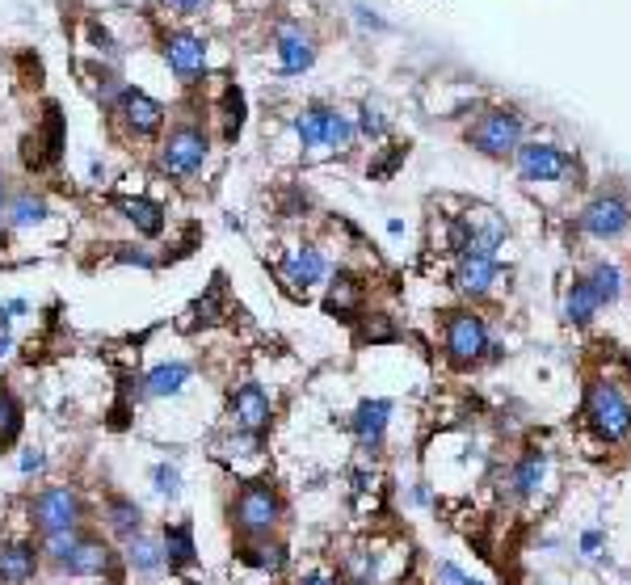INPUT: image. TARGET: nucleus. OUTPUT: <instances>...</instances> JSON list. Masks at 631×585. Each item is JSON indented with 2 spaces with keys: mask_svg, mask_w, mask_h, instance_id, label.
<instances>
[{
  "mask_svg": "<svg viewBox=\"0 0 631 585\" xmlns=\"http://www.w3.org/2000/svg\"><path fill=\"white\" fill-rule=\"evenodd\" d=\"M228 518H232V527L240 539H266L278 531V522H282V497L274 484L266 480H249V484H240L236 497H232V506H228Z\"/></svg>",
  "mask_w": 631,
  "mask_h": 585,
  "instance_id": "f257e3e1",
  "label": "nucleus"
},
{
  "mask_svg": "<svg viewBox=\"0 0 631 585\" xmlns=\"http://www.w3.org/2000/svg\"><path fill=\"white\" fill-rule=\"evenodd\" d=\"M30 527L38 535H59V531H80L85 527V497L76 484H47L30 497Z\"/></svg>",
  "mask_w": 631,
  "mask_h": 585,
  "instance_id": "f03ea898",
  "label": "nucleus"
},
{
  "mask_svg": "<svg viewBox=\"0 0 631 585\" xmlns=\"http://www.w3.org/2000/svg\"><path fill=\"white\" fill-rule=\"evenodd\" d=\"M585 417H589V426L598 430L602 442H623L631 434V400L623 396L619 383H610V379H598L594 388H589Z\"/></svg>",
  "mask_w": 631,
  "mask_h": 585,
  "instance_id": "7ed1b4c3",
  "label": "nucleus"
},
{
  "mask_svg": "<svg viewBox=\"0 0 631 585\" xmlns=\"http://www.w3.org/2000/svg\"><path fill=\"white\" fill-rule=\"evenodd\" d=\"M442 346H446V358L455 362V367H472V362L484 358L488 346V325L476 316V312H451L442 325Z\"/></svg>",
  "mask_w": 631,
  "mask_h": 585,
  "instance_id": "20e7f679",
  "label": "nucleus"
},
{
  "mask_svg": "<svg viewBox=\"0 0 631 585\" xmlns=\"http://www.w3.org/2000/svg\"><path fill=\"white\" fill-rule=\"evenodd\" d=\"M211 156V139L202 127H177L160 144V169L169 177H194Z\"/></svg>",
  "mask_w": 631,
  "mask_h": 585,
  "instance_id": "39448f33",
  "label": "nucleus"
},
{
  "mask_svg": "<svg viewBox=\"0 0 631 585\" xmlns=\"http://www.w3.org/2000/svg\"><path fill=\"white\" fill-rule=\"evenodd\" d=\"M467 144L484 156H510L522 148V118L514 110H488L480 123L467 131Z\"/></svg>",
  "mask_w": 631,
  "mask_h": 585,
  "instance_id": "423d86ee",
  "label": "nucleus"
},
{
  "mask_svg": "<svg viewBox=\"0 0 631 585\" xmlns=\"http://www.w3.org/2000/svg\"><path fill=\"white\" fill-rule=\"evenodd\" d=\"M114 560H118L114 548L101 535H80L76 548L55 560V569L64 577H101V573L114 569Z\"/></svg>",
  "mask_w": 631,
  "mask_h": 585,
  "instance_id": "0eeeda50",
  "label": "nucleus"
},
{
  "mask_svg": "<svg viewBox=\"0 0 631 585\" xmlns=\"http://www.w3.org/2000/svg\"><path fill=\"white\" fill-rule=\"evenodd\" d=\"M627 224H631V207H627V198H619V194H598L594 203L581 211V228L589 236H598V240L623 236Z\"/></svg>",
  "mask_w": 631,
  "mask_h": 585,
  "instance_id": "6e6552de",
  "label": "nucleus"
},
{
  "mask_svg": "<svg viewBox=\"0 0 631 585\" xmlns=\"http://www.w3.org/2000/svg\"><path fill=\"white\" fill-rule=\"evenodd\" d=\"M270 392L261 388V383H240L232 392V426L236 430H249V434H261L270 426Z\"/></svg>",
  "mask_w": 631,
  "mask_h": 585,
  "instance_id": "1a4fd4ad",
  "label": "nucleus"
},
{
  "mask_svg": "<svg viewBox=\"0 0 631 585\" xmlns=\"http://www.w3.org/2000/svg\"><path fill=\"white\" fill-rule=\"evenodd\" d=\"M568 169L573 165H568V156L556 144H522L518 148V173H522V181H531V186H539V181H556Z\"/></svg>",
  "mask_w": 631,
  "mask_h": 585,
  "instance_id": "9d476101",
  "label": "nucleus"
},
{
  "mask_svg": "<svg viewBox=\"0 0 631 585\" xmlns=\"http://www.w3.org/2000/svg\"><path fill=\"white\" fill-rule=\"evenodd\" d=\"M388 421H392V400H362L350 417V430L358 438L362 451H379L383 447V434H388Z\"/></svg>",
  "mask_w": 631,
  "mask_h": 585,
  "instance_id": "9b49d317",
  "label": "nucleus"
},
{
  "mask_svg": "<svg viewBox=\"0 0 631 585\" xmlns=\"http://www.w3.org/2000/svg\"><path fill=\"white\" fill-rule=\"evenodd\" d=\"M165 59H169V68L181 80H198L202 68H207V47H202V38L177 30V34L165 38Z\"/></svg>",
  "mask_w": 631,
  "mask_h": 585,
  "instance_id": "f8f14e48",
  "label": "nucleus"
},
{
  "mask_svg": "<svg viewBox=\"0 0 631 585\" xmlns=\"http://www.w3.org/2000/svg\"><path fill=\"white\" fill-rule=\"evenodd\" d=\"M38 564H43V552L34 543H0V585H26L34 581Z\"/></svg>",
  "mask_w": 631,
  "mask_h": 585,
  "instance_id": "ddd939ff",
  "label": "nucleus"
},
{
  "mask_svg": "<svg viewBox=\"0 0 631 585\" xmlns=\"http://www.w3.org/2000/svg\"><path fill=\"white\" fill-rule=\"evenodd\" d=\"M324 274H329V261L320 257V249H291L287 257H282V282H291L295 291H308L316 287V282H324Z\"/></svg>",
  "mask_w": 631,
  "mask_h": 585,
  "instance_id": "4468645a",
  "label": "nucleus"
},
{
  "mask_svg": "<svg viewBox=\"0 0 631 585\" xmlns=\"http://www.w3.org/2000/svg\"><path fill=\"white\" fill-rule=\"evenodd\" d=\"M455 291L463 295H488L501 282V270H497V261L493 257H459V266H455Z\"/></svg>",
  "mask_w": 631,
  "mask_h": 585,
  "instance_id": "2eb2a0df",
  "label": "nucleus"
},
{
  "mask_svg": "<svg viewBox=\"0 0 631 585\" xmlns=\"http://www.w3.org/2000/svg\"><path fill=\"white\" fill-rule=\"evenodd\" d=\"M122 118H127L131 135H156L160 123H165V106L152 102L148 93L127 89V93H122Z\"/></svg>",
  "mask_w": 631,
  "mask_h": 585,
  "instance_id": "dca6fc26",
  "label": "nucleus"
},
{
  "mask_svg": "<svg viewBox=\"0 0 631 585\" xmlns=\"http://www.w3.org/2000/svg\"><path fill=\"white\" fill-rule=\"evenodd\" d=\"M240 560L249 564V569H257V573L278 577L282 569H287V543L274 539V535H266V539H244V543H240Z\"/></svg>",
  "mask_w": 631,
  "mask_h": 585,
  "instance_id": "f3484780",
  "label": "nucleus"
},
{
  "mask_svg": "<svg viewBox=\"0 0 631 585\" xmlns=\"http://www.w3.org/2000/svg\"><path fill=\"white\" fill-rule=\"evenodd\" d=\"M190 383V362H160L144 375V396L165 400V396H181Z\"/></svg>",
  "mask_w": 631,
  "mask_h": 585,
  "instance_id": "a211bd4d",
  "label": "nucleus"
},
{
  "mask_svg": "<svg viewBox=\"0 0 631 585\" xmlns=\"http://www.w3.org/2000/svg\"><path fill=\"white\" fill-rule=\"evenodd\" d=\"M101 514H106V531H110L114 539H122V543L144 531V510H139L131 497H110Z\"/></svg>",
  "mask_w": 631,
  "mask_h": 585,
  "instance_id": "6ab92c4d",
  "label": "nucleus"
},
{
  "mask_svg": "<svg viewBox=\"0 0 631 585\" xmlns=\"http://www.w3.org/2000/svg\"><path fill=\"white\" fill-rule=\"evenodd\" d=\"M127 564L139 577H156L160 569H165V548H160V539H152L144 531H139L135 539H127Z\"/></svg>",
  "mask_w": 631,
  "mask_h": 585,
  "instance_id": "aec40b11",
  "label": "nucleus"
},
{
  "mask_svg": "<svg viewBox=\"0 0 631 585\" xmlns=\"http://www.w3.org/2000/svg\"><path fill=\"white\" fill-rule=\"evenodd\" d=\"M278 55H282V72H303L312 68V38L299 34V30H278Z\"/></svg>",
  "mask_w": 631,
  "mask_h": 585,
  "instance_id": "412c9836",
  "label": "nucleus"
},
{
  "mask_svg": "<svg viewBox=\"0 0 631 585\" xmlns=\"http://www.w3.org/2000/svg\"><path fill=\"white\" fill-rule=\"evenodd\" d=\"M358 308H362V291H358V282H354L350 274L333 278L329 295H324V312H333V316H341V320H354V316H358Z\"/></svg>",
  "mask_w": 631,
  "mask_h": 585,
  "instance_id": "4be33fe9",
  "label": "nucleus"
},
{
  "mask_svg": "<svg viewBox=\"0 0 631 585\" xmlns=\"http://www.w3.org/2000/svg\"><path fill=\"white\" fill-rule=\"evenodd\" d=\"M118 211L131 219L135 232L144 236H160V228H165V211H160L156 203H148V198H118Z\"/></svg>",
  "mask_w": 631,
  "mask_h": 585,
  "instance_id": "5701e85b",
  "label": "nucleus"
},
{
  "mask_svg": "<svg viewBox=\"0 0 631 585\" xmlns=\"http://www.w3.org/2000/svg\"><path fill=\"white\" fill-rule=\"evenodd\" d=\"M34 148H43L38 152V165H51V160H59V152H64V118H59V110L51 106L47 118H43V135H34L30 139V152ZM26 152V156H30Z\"/></svg>",
  "mask_w": 631,
  "mask_h": 585,
  "instance_id": "b1692460",
  "label": "nucleus"
},
{
  "mask_svg": "<svg viewBox=\"0 0 631 585\" xmlns=\"http://www.w3.org/2000/svg\"><path fill=\"white\" fill-rule=\"evenodd\" d=\"M160 548H165V564L173 569V564H190L198 556V543H194V531L186 527V522H177V527H165V535H160Z\"/></svg>",
  "mask_w": 631,
  "mask_h": 585,
  "instance_id": "393cba45",
  "label": "nucleus"
},
{
  "mask_svg": "<svg viewBox=\"0 0 631 585\" xmlns=\"http://www.w3.org/2000/svg\"><path fill=\"white\" fill-rule=\"evenodd\" d=\"M598 308H602V299L594 295V287L581 278V282H573V291L564 295V316L573 320V325H589V320L598 316Z\"/></svg>",
  "mask_w": 631,
  "mask_h": 585,
  "instance_id": "a878e982",
  "label": "nucleus"
},
{
  "mask_svg": "<svg viewBox=\"0 0 631 585\" xmlns=\"http://www.w3.org/2000/svg\"><path fill=\"white\" fill-rule=\"evenodd\" d=\"M22 434V400L0 383V447H13Z\"/></svg>",
  "mask_w": 631,
  "mask_h": 585,
  "instance_id": "bb28decb",
  "label": "nucleus"
},
{
  "mask_svg": "<svg viewBox=\"0 0 631 585\" xmlns=\"http://www.w3.org/2000/svg\"><path fill=\"white\" fill-rule=\"evenodd\" d=\"M543 455L539 451H531V455H526L522 463H518V468L510 472V489L518 493V497H531L535 489H539V480H543Z\"/></svg>",
  "mask_w": 631,
  "mask_h": 585,
  "instance_id": "cd10ccee",
  "label": "nucleus"
},
{
  "mask_svg": "<svg viewBox=\"0 0 631 585\" xmlns=\"http://www.w3.org/2000/svg\"><path fill=\"white\" fill-rule=\"evenodd\" d=\"M324 127H329V110L324 106H308L295 118V131L303 139V148H324Z\"/></svg>",
  "mask_w": 631,
  "mask_h": 585,
  "instance_id": "c85d7f7f",
  "label": "nucleus"
},
{
  "mask_svg": "<svg viewBox=\"0 0 631 585\" xmlns=\"http://www.w3.org/2000/svg\"><path fill=\"white\" fill-rule=\"evenodd\" d=\"M585 282L594 287V295L602 299V304H615L619 291H623V274H619V266H606V261H602V266H594V274H589Z\"/></svg>",
  "mask_w": 631,
  "mask_h": 585,
  "instance_id": "c756f323",
  "label": "nucleus"
},
{
  "mask_svg": "<svg viewBox=\"0 0 631 585\" xmlns=\"http://www.w3.org/2000/svg\"><path fill=\"white\" fill-rule=\"evenodd\" d=\"M43 219H47V203H43V198H34V194L13 198V207H9V224L13 228H30V224H43Z\"/></svg>",
  "mask_w": 631,
  "mask_h": 585,
  "instance_id": "7c9ffc66",
  "label": "nucleus"
},
{
  "mask_svg": "<svg viewBox=\"0 0 631 585\" xmlns=\"http://www.w3.org/2000/svg\"><path fill=\"white\" fill-rule=\"evenodd\" d=\"M358 139V131H354V123L345 114H337V110H329V127H324V148H337V152H345Z\"/></svg>",
  "mask_w": 631,
  "mask_h": 585,
  "instance_id": "2f4dec72",
  "label": "nucleus"
},
{
  "mask_svg": "<svg viewBox=\"0 0 631 585\" xmlns=\"http://www.w3.org/2000/svg\"><path fill=\"white\" fill-rule=\"evenodd\" d=\"M152 484H156L160 497H177L181 493V472L173 468V463H156V468H152Z\"/></svg>",
  "mask_w": 631,
  "mask_h": 585,
  "instance_id": "473e14b6",
  "label": "nucleus"
},
{
  "mask_svg": "<svg viewBox=\"0 0 631 585\" xmlns=\"http://www.w3.org/2000/svg\"><path fill=\"white\" fill-rule=\"evenodd\" d=\"M396 337V325L383 312H375V316H366L362 320V341H392Z\"/></svg>",
  "mask_w": 631,
  "mask_h": 585,
  "instance_id": "72a5a7b5",
  "label": "nucleus"
},
{
  "mask_svg": "<svg viewBox=\"0 0 631 585\" xmlns=\"http://www.w3.org/2000/svg\"><path fill=\"white\" fill-rule=\"evenodd\" d=\"M223 118H228V131H223V135L236 139V135H240V127H244V97H240L236 89L228 93V106H223Z\"/></svg>",
  "mask_w": 631,
  "mask_h": 585,
  "instance_id": "f704fd0d",
  "label": "nucleus"
},
{
  "mask_svg": "<svg viewBox=\"0 0 631 585\" xmlns=\"http://www.w3.org/2000/svg\"><path fill=\"white\" fill-rule=\"evenodd\" d=\"M118 261H127V266H139V270H152V266H156V257L144 253V249H135V245H118Z\"/></svg>",
  "mask_w": 631,
  "mask_h": 585,
  "instance_id": "c9c22d12",
  "label": "nucleus"
},
{
  "mask_svg": "<svg viewBox=\"0 0 631 585\" xmlns=\"http://www.w3.org/2000/svg\"><path fill=\"white\" fill-rule=\"evenodd\" d=\"M438 581H442V585H480V581H472V577H467L459 564H451V560L438 564Z\"/></svg>",
  "mask_w": 631,
  "mask_h": 585,
  "instance_id": "e433bc0d",
  "label": "nucleus"
},
{
  "mask_svg": "<svg viewBox=\"0 0 631 585\" xmlns=\"http://www.w3.org/2000/svg\"><path fill=\"white\" fill-rule=\"evenodd\" d=\"M358 127H362V135L379 139V135H383V127H388V123H383V114H379V110H371V106H366V110H362V118H358Z\"/></svg>",
  "mask_w": 631,
  "mask_h": 585,
  "instance_id": "4c0bfd02",
  "label": "nucleus"
},
{
  "mask_svg": "<svg viewBox=\"0 0 631 585\" xmlns=\"http://www.w3.org/2000/svg\"><path fill=\"white\" fill-rule=\"evenodd\" d=\"M17 468H22V476H38V472L47 468V455H43V451H22Z\"/></svg>",
  "mask_w": 631,
  "mask_h": 585,
  "instance_id": "58836bf2",
  "label": "nucleus"
},
{
  "mask_svg": "<svg viewBox=\"0 0 631 585\" xmlns=\"http://www.w3.org/2000/svg\"><path fill=\"white\" fill-rule=\"evenodd\" d=\"M219 291H223V287L215 282L211 295H207V299H198V308H194V312H198L202 320H219Z\"/></svg>",
  "mask_w": 631,
  "mask_h": 585,
  "instance_id": "ea45409f",
  "label": "nucleus"
},
{
  "mask_svg": "<svg viewBox=\"0 0 631 585\" xmlns=\"http://www.w3.org/2000/svg\"><path fill=\"white\" fill-rule=\"evenodd\" d=\"M9 346H13V337H9V312L0 308V358L9 354Z\"/></svg>",
  "mask_w": 631,
  "mask_h": 585,
  "instance_id": "a19ab883",
  "label": "nucleus"
},
{
  "mask_svg": "<svg viewBox=\"0 0 631 585\" xmlns=\"http://www.w3.org/2000/svg\"><path fill=\"white\" fill-rule=\"evenodd\" d=\"M581 548H585V556H598L602 535H598V531H585V535H581Z\"/></svg>",
  "mask_w": 631,
  "mask_h": 585,
  "instance_id": "79ce46f5",
  "label": "nucleus"
},
{
  "mask_svg": "<svg viewBox=\"0 0 631 585\" xmlns=\"http://www.w3.org/2000/svg\"><path fill=\"white\" fill-rule=\"evenodd\" d=\"M299 585H341V581L333 573H312V577H303Z\"/></svg>",
  "mask_w": 631,
  "mask_h": 585,
  "instance_id": "37998d69",
  "label": "nucleus"
},
{
  "mask_svg": "<svg viewBox=\"0 0 631 585\" xmlns=\"http://www.w3.org/2000/svg\"><path fill=\"white\" fill-rule=\"evenodd\" d=\"M177 9H198V0H173Z\"/></svg>",
  "mask_w": 631,
  "mask_h": 585,
  "instance_id": "c03bdc74",
  "label": "nucleus"
},
{
  "mask_svg": "<svg viewBox=\"0 0 631 585\" xmlns=\"http://www.w3.org/2000/svg\"><path fill=\"white\" fill-rule=\"evenodd\" d=\"M0 203H5V169H0Z\"/></svg>",
  "mask_w": 631,
  "mask_h": 585,
  "instance_id": "a18cd8bd",
  "label": "nucleus"
}]
</instances>
